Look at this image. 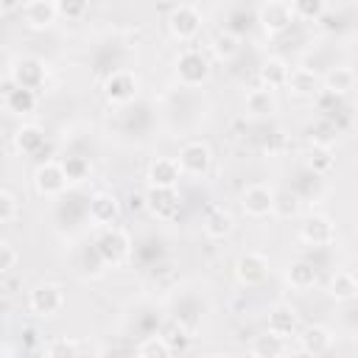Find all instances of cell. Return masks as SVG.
Returning <instances> with one entry per match:
<instances>
[{
	"label": "cell",
	"mask_w": 358,
	"mask_h": 358,
	"mask_svg": "<svg viewBox=\"0 0 358 358\" xmlns=\"http://www.w3.org/2000/svg\"><path fill=\"white\" fill-rule=\"evenodd\" d=\"M330 296L338 299V302L355 299V296H358V280H355L350 271H336V274L330 277Z\"/></svg>",
	"instance_id": "2e32d148"
},
{
	"label": "cell",
	"mask_w": 358,
	"mask_h": 358,
	"mask_svg": "<svg viewBox=\"0 0 358 358\" xmlns=\"http://www.w3.org/2000/svg\"><path fill=\"white\" fill-rule=\"evenodd\" d=\"M56 11H59V8H56L50 0H28V3L22 6V17H25V22L34 25V28L50 25L53 17H56Z\"/></svg>",
	"instance_id": "8fae6325"
},
{
	"label": "cell",
	"mask_w": 358,
	"mask_h": 358,
	"mask_svg": "<svg viewBox=\"0 0 358 358\" xmlns=\"http://www.w3.org/2000/svg\"><path fill=\"white\" fill-rule=\"evenodd\" d=\"M45 143V137H42V131L36 129V126H25V129H20V134H17V145L22 148V151H36L39 145Z\"/></svg>",
	"instance_id": "83f0119b"
},
{
	"label": "cell",
	"mask_w": 358,
	"mask_h": 358,
	"mask_svg": "<svg viewBox=\"0 0 358 358\" xmlns=\"http://www.w3.org/2000/svg\"><path fill=\"white\" fill-rule=\"evenodd\" d=\"M14 263H17V252H14V246L11 243H3V274H8L11 268H14Z\"/></svg>",
	"instance_id": "8d00e7d4"
},
{
	"label": "cell",
	"mask_w": 358,
	"mask_h": 358,
	"mask_svg": "<svg viewBox=\"0 0 358 358\" xmlns=\"http://www.w3.org/2000/svg\"><path fill=\"white\" fill-rule=\"evenodd\" d=\"M291 8H294V14H299L305 20H313V17L322 14V0H294Z\"/></svg>",
	"instance_id": "4dcf8cb0"
},
{
	"label": "cell",
	"mask_w": 358,
	"mask_h": 358,
	"mask_svg": "<svg viewBox=\"0 0 358 358\" xmlns=\"http://www.w3.org/2000/svg\"><path fill=\"white\" fill-rule=\"evenodd\" d=\"M56 8H59V14H64L70 20H78L87 11V0H56Z\"/></svg>",
	"instance_id": "836d02e7"
},
{
	"label": "cell",
	"mask_w": 358,
	"mask_h": 358,
	"mask_svg": "<svg viewBox=\"0 0 358 358\" xmlns=\"http://www.w3.org/2000/svg\"><path fill=\"white\" fill-rule=\"evenodd\" d=\"M299 341H302V350L310 352V355H322V352H327L330 344H333V338H330V333H327L324 327H308V330L299 336Z\"/></svg>",
	"instance_id": "ac0fdd59"
},
{
	"label": "cell",
	"mask_w": 358,
	"mask_h": 358,
	"mask_svg": "<svg viewBox=\"0 0 358 358\" xmlns=\"http://www.w3.org/2000/svg\"><path fill=\"white\" fill-rule=\"evenodd\" d=\"M148 204L159 218H173L179 213V196L173 187H154L148 193Z\"/></svg>",
	"instance_id": "9c48e42d"
},
{
	"label": "cell",
	"mask_w": 358,
	"mask_h": 358,
	"mask_svg": "<svg viewBox=\"0 0 358 358\" xmlns=\"http://www.w3.org/2000/svg\"><path fill=\"white\" fill-rule=\"evenodd\" d=\"M173 352V347L168 344L165 336H148L140 347H137V355L140 358H168Z\"/></svg>",
	"instance_id": "44dd1931"
},
{
	"label": "cell",
	"mask_w": 358,
	"mask_h": 358,
	"mask_svg": "<svg viewBox=\"0 0 358 358\" xmlns=\"http://www.w3.org/2000/svg\"><path fill=\"white\" fill-rule=\"evenodd\" d=\"M64 173H67V179H81L84 173H87V162L84 159H78V157H70V159H64Z\"/></svg>",
	"instance_id": "d590c367"
},
{
	"label": "cell",
	"mask_w": 358,
	"mask_h": 358,
	"mask_svg": "<svg viewBox=\"0 0 358 358\" xmlns=\"http://www.w3.org/2000/svg\"><path fill=\"white\" fill-rule=\"evenodd\" d=\"M0 204H3V224H11L14 215H17V199L11 196V190L0 193Z\"/></svg>",
	"instance_id": "e575fe53"
},
{
	"label": "cell",
	"mask_w": 358,
	"mask_h": 358,
	"mask_svg": "<svg viewBox=\"0 0 358 358\" xmlns=\"http://www.w3.org/2000/svg\"><path fill=\"white\" fill-rule=\"evenodd\" d=\"M120 207H117V199L109 196V193H98L92 201H90V218L95 224H112L117 218Z\"/></svg>",
	"instance_id": "4fadbf2b"
},
{
	"label": "cell",
	"mask_w": 358,
	"mask_h": 358,
	"mask_svg": "<svg viewBox=\"0 0 358 358\" xmlns=\"http://www.w3.org/2000/svg\"><path fill=\"white\" fill-rule=\"evenodd\" d=\"M274 207V193L266 185H252L243 193V210L249 215H266Z\"/></svg>",
	"instance_id": "52a82bcc"
},
{
	"label": "cell",
	"mask_w": 358,
	"mask_h": 358,
	"mask_svg": "<svg viewBox=\"0 0 358 358\" xmlns=\"http://www.w3.org/2000/svg\"><path fill=\"white\" fill-rule=\"evenodd\" d=\"M134 87H137V78L131 73H115L106 81V95L109 101H129L134 95Z\"/></svg>",
	"instance_id": "e0dca14e"
},
{
	"label": "cell",
	"mask_w": 358,
	"mask_h": 358,
	"mask_svg": "<svg viewBox=\"0 0 358 358\" xmlns=\"http://www.w3.org/2000/svg\"><path fill=\"white\" fill-rule=\"evenodd\" d=\"M3 98H6V106H8L11 112H31V109H34V103H36L34 90L20 87V84H17V87H11V81H6Z\"/></svg>",
	"instance_id": "9a60e30c"
},
{
	"label": "cell",
	"mask_w": 358,
	"mask_h": 358,
	"mask_svg": "<svg viewBox=\"0 0 358 358\" xmlns=\"http://www.w3.org/2000/svg\"><path fill=\"white\" fill-rule=\"evenodd\" d=\"M199 22H201V17H199V11L190 8V6L173 8V11H171V20H168L173 36H179V39H190V36L199 31Z\"/></svg>",
	"instance_id": "277c9868"
},
{
	"label": "cell",
	"mask_w": 358,
	"mask_h": 358,
	"mask_svg": "<svg viewBox=\"0 0 358 358\" xmlns=\"http://www.w3.org/2000/svg\"><path fill=\"white\" fill-rule=\"evenodd\" d=\"M179 168L182 173H190V176L204 173L210 168V148L204 143H187L179 151Z\"/></svg>",
	"instance_id": "7a4b0ae2"
},
{
	"label": "cell",
	"mask_w": 358,
	"mask_h": 358,
	"mask_svg": "<svg viewBox=\"0 0 358 358\" xmlns=\"http://www.w3.org/2000/svg\"><path fill=\"white\" fill-rule=\"evenodd\" d=\"M64 185H67L64 168L48 162V165H42V168L36 171V187H39V193H59Z\"/></svg>",
	"instance_id": "7c38bea8"
},
{
	"label": "cell",
	"mask_w": 358,
	"mask_h": 358,
	"mask_svg": "<svg viewBox=\"0 0 358 358\" xmlns=\"http://www.w3.org/2000/svg\"><path fill=\"white\" fill-rule=\"evenodd\" d=\"M352 81H355V76L347 67H336L327 73V90H333V92H347L352 87Z\"/></svg>",
	"instance_id": "484cf974"
},
{
	"label": "cell",
	"mask_w": 358,
	"mask_h": 358,
	"mask_svg": "<svg viewBox=\"0 0 358 358\" xmlns=\"http://www.w3.org/2000/svg\"><path fill=\"white\" fill-rule=\"evenodd\" d=\"M229 229H232V218L224 210H213L204 221V232L213 238H224V235H229Z\"/></svg>",
	"instance_id": "603a6c76"
},
{
	"label": "cell",
	"mask_w": 358,
	"mask_h": 358,
	"mask_svg": "<svg viewBox=\"0 0 358 358\" xmlns=\"http://www.w3.org/2000/svg\"><path fill=\"white\" fill-rule=\"evenodd\" d=\"M14 6H17V0H3V8H6V11H11Z\"/></svg>",
	"instance_id": "f35d334b"
},
{
	"label": "cell",
	"mask_w": 358,
	"mask_h": 358,
	"mask_svg": "<svg viewBox=\"0 0 358 358\" xmlns=\"http://www.w3.org/2000/svg\"><path fill=\"white\" fill-rule=\"evenodd\" d=\"M235 271H238V280H241V282L255 285V282H260V280L266 277V257L257 255V252H246V255L238 260Z\"/></svg>",
	"instance_id": "ba28073f"
},
{
	"label": "cell",
	"mask_w": 358,
	"mask_h": 358,
	"mask_svg": "<svg viewBox=\"0 0 358 358\" xmlns=\"http://www.w3.org/2000/svg\"><path fill=\"white\" fill-rule=\"evenodd\" d=\"M294 327H296V316H294V310L291 308H274L271 310V316H268V330L271 333H277V336H291L294 333Z\"/></svg>",
	"instance_id": "ffe728a7"
},
{
	"label": "cell",
	"mask_w": 358,
	"mask_h": 358,
	"mask_svg": "<svg viewBox=\"0 0 358 358\" xmlns=\"http://www.w3.org/2000/svg\"><path fill=\"white\" fill-rule=\"evenodd\" d=\"M280 201H282V204H277V201H274V207H277L282 215H288V213H294V210H296V199H294V196H288V193H285Z\"/></svg>",
	"instance_id": "74e56055"
},
{
	"label": "cell",
	"mask_w": 358,
	"mask_h": 358,
	"mask_svg": "<svg viewBox=\"0 0 358 358\" xmlns=\"http://www.w3.org/2000/svg\"><path fill=\"white\" fill-rule=\"evenodd\" d=\"M285 350V344H282V336H277V333H266V336H257L255 338V344H252V352L255 355H280Z\"/></svg>",
	"instance_id": "cb8c5ba5"
},
{
	"label": "cell",
	"mask_w": 358,
	"mask_h": 358,
	"mask_svg": "<svg viewBox=\"0 0 358 358\" xmlns=\"http://www.w3.org/2000/svg\"><path fill=\"white\" fill-rule=\"evenodd\" d=\"M246 106L252 112H271L274 109V98H271L268 90H255V92L246 95Z\"/></svg>",
	"instance_id": "f1b7e54d"
},
{
	"label": "cell",
	"mask_w": 358,
	"mask_h": 358,
	"mask_svg": "<svg viewBox=\"0 0 358 358\" xmlns=\"http://www.w3.org/2000/svg\"><path fill=\"white\" fill-rule=\"evenodd\" d=\"M310 171L313 173H324V171H330L333 168V157H330V151H327V145H313V151H310Z\"/></svg>",
	"instance_id": "f546056e"
},
{
	"label": "cell",
	"mask_w": 358,
	"mask_h": 358,
	"mask_svg": "<svg viewBox=\"0 0 358 358\" xmlns=\"http://www.w3.org/2000/svg\"><path fill=\"white\" fill-rule=\"evenodd\" d=\"M288 280H291L294 288H310L316 282V268L310 263H305V260L302 263H294L291 271H288Z\"/></svg>",
	"instance_id": "d4e9b609"
},
{
	"label": "cell",
	"mask_w": 358,
	"mask_h": 358,
	"mask_svg": "<svg viewBox=\"0 0 358 358\" xmlns=\"http://www.w3.org/2000/svg\"><path fill=\"white\" fill-rule=\"evenodd\" d=\"M288 87H291L294 92L305 95V92H313L316 78H313V73H310V70H294V73H288Z\"/></svg>",
	"instance_id": "4316f807"
},
{
	"label": "cell",
	"mask_w": 358,
	"mask_h": 358,
	"mask_svg": "<svg viewBox=\"0 0 358 358\" xmlns=\"http://www.w3.org/2000/svg\"><path fill=\"white\" fill-rule=\"evenodd\" d=\"M302 238L308 243H313V246H324V243L333 241V224L327 218H322V215H313V218H308L302 224Z\"/></svg>",
	"instance_id": "5bb4252c"
},
{
	"label": "cell",
	"mask_w": 358,
	"mask_h": 358,
	"mask_svg": "<svg viewBox=\"0 0 358 358\" xmlns=\"http://www.w3.org/2000/svg\"><path fill=\"white\" fill-rule=\"evenodd\" d=\"M260 20H263V28H266L268 34H280V31H285V28L291 25L294 8H291L288 3H268V6L263 8Z\"/></svg>",
	"instance_id": "8992f818"
},
{
	"label": "cell",
	"mask_w": 358,
	"mask_h": 358,
	"mask_svg": "<svg viewBox=\"0 0 358 358\" xmlns=\"http://www.w3.org/2000/svg\"><path fill=\"white\" fill-rule=\"evenodd\" d=\"M42 64L39 62H34V59H25V62H20V67L14 70V81L20 84V87H28V90H36L39 87V81H42Z\"/></svg>",
	"instance_id": "d6986e66"
},
{
	"label": "cell",
	"mask_w": 358,
	"mask_h": 358,
	"mask_svg": "<svg viewBox=\"0 0 358 358\" xmlns=\"http://www.w3.org/2000/svg\"><path fill=\"white\" fill-rule=\"evenodd\" d=\"M176 70H179V78H182L185 84H199V81H204V76H207V62H204L201 53L185 50V53L179 56Z\"/></svg>",
	"instance_id": "5b68a950"
},
{
	"label": "cell",
	"mask_w": 358,
	"mask_h": 358,
	"mask_svg": "<svg viewBox=\"0 0 358 358\" xmlns=\"http://www.w3.org/2000/svg\"><path fill=\"white\" fill-rule=\"evenodd\" d=\"M45 355H78L81 352V347L76 344V341H67V338H59V341H53V344H48L45 350H42Z\"/></svg>",
	"instance_id": "d6a6232c"
},
{
	"label": "cell",
	"mask_w": 358,
	"mask_h": 358,
	"mask_svg": "<svg viewBox=\"0 0 358 358\" xmlns=\"http://www.w3.org/2000/svg\"><path fill=\"white\" fill-rule=\"evenodd\" d=\"M213 48H215V53H218L221 59H229V56L238 50V39H235L232 34H218L215 42H213Z\"/></svg>",
	"instance_id": "1f68e13d"
},
{
	"label": "cell",
	"mask_w": 358,
	"mask_h": 358,
	"mask_svg": "<svg viewBox=\"0 0 358 358\" xmlns=\"http://www.w3.org/2000/svg\"><path fill=\"white\" fill-rule=\"evenodd\" d=\"M98 252L103 260H112V263H120L126 255H129V235L123 229H106L98 241Z\"/></svg>",
	"instance_id": "3957f363"
},
{
	"label": "cell",
	"mask_w": 358,
	"mask_h": 358,
	"mask_svg": "<svg viewBox=\"0 0 358 358\" xmlns=\"http://www.w3.org/2000/svg\"><path fill=\"white\" fill-rule=\"evenodd\" d=\"M260 78H263V84H266L268 90H271V87H282V84H288V67H285L282 62L271 59V62L263 64Z\"/></svg>",
	"instance_id": "7402d4cb"
},
{
	"label": "cell",
	"mask_w": 358,
	"mask_h": 358,
	"mask_svg": "<svg viewBox=\"0 0 358 358\" xmlns=\"http://www.w3.org/2000/svg\"><path fill=\"white\" fill-rule=\"evenodd\" d=\"M64 305V291L59 285H39L31 291V308L39 316H53Z\"/></svg>",
	"instance_id": "6da1fadb"
},
{
	"label": "cell",
	"mask_w": 358,
	"mask_h": 358,
	"mask_svg": "<svg viewBox=\"0 0 358 358\" xmlns=\"http://www.w3.org/2000/svg\"><path fill=\"white\" fill-rule=\"evenodd\" d=\"M179 159H157L151 168H148V179L154 187H173L179 182Z\"/></svg>",
	"instance_id": "30bf717a"
}]
</instances>
